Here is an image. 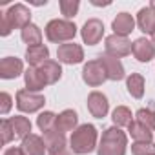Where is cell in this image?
<instances>
[{
  "instance_id": "cell-1",
  "label": "cell",
  "mask_w": 155,
  "mask_h": 155,
  "mask_svg": "<svg viewBox=\"0 0 155 155\" xmlns=\"http://www.w3.org/2000/svg\"><path fill=\"white\" fill-rule=\"evenodd\" d=\"M29 24H31V11L24 4H15L0 17V35L8 37L15 28L24 29Z\"/></svg>"
},
{
  "instance_id": "cell-2",
  "label": "cell",
  "mask_w": 155,
  "mask_h": 155,
  "mask_svg": "<svg viewBox=\"0 0 155 155\" xmlns=\"http://www.w3.org/2000/svg\"><path fill=\"white\" fill-rule=\"evenodd\" d=\"M69 148L73 153L77 155H86V153H91L95 148H97V128L93 124H82L79 126L71 139H69Z\"/></svg>"
},
{
  "instance_id": "cell-3",
  "label": "cell",
  "mask_w": 155,
  "mask_h": 155,
  "mask_svg": "<svg viewBox=\"0 0 155 155\" xmlns=\"http://www.w3.org/2000/svg\"><path fill=\"white\" fill-rule=\"evenodd\" d=\"M128 139L126 133L119 128H108L102 133L101 144H99V155H126Z\"/></svg>"
},
{
  "instance_id": "cell-4",
  "label": "cell",
  "mask_w": 155,
  "mask_h": 155,
  "mask_svg": "<svg viewBox=\"0 0 155 155\" xmlns=\"http://www.w3.org/2000/svg\"><path fill=\"white\" fill-rule=\"evenodd\" d=\"M46 38L49 42H68V40H73L75 35H77V26L71 22V20H49L48 26H46Z\"/></svg>"
},
{
  "instance_id": "cell-5",
  "label": "cell",
  "mask_w": 155,
  "mask_h": 155,
  "mask_svg": "<svg viewBox=\"0 0 155 155\" xmlns=\"http://www.w3.org/2000/svg\"><path fill=\"white\" fill-rule=\"evenodd\" d=\"M46 99L40 93H33L29 90H18L17 91V108L24 113H35L40 108H44Z\"/></svg>"
},
{
  "instance_id": "cell-6",
  "label": "cell",
  "mask_w": 155,
  "mask_h": 155,
  "mask_svg": "<svg viewBox=\"0 0 155 155\" xmlns=\"http://www.w3.org/2000/svg\"><path fill=\"white\" fill-rule=\"evenodd\" d=\"M82 81L88 86H91V88H97V86H101V84H104L108 81L106 69L99 62V58L97 60H90L88 64H84V68H82Z\"/></svg>"
},
{
  "instance_id": "cell-7",
  "label": "cell",
  "mask_w": 155,
  "mask_h": 155,
  "mask_svg": "<svg viewBox=\"0 0 155 155\" xmlns=\"http://www.w3.org/2000/svg\"><path fill=\"white\" fill-rule=\"evenodd\" d=\"M57 57H58V62L62 64H81L84 60V51L79 44L75 42H68V44H60L58 49H57Z\"/></svg>"
},
{
  "instance_id": "cell-8",
  "label": "cell",
  "mask_w": 155,
  "mask_h": 155,
  "mask_svg": "<svg viewBox=\"0 0 155 155\" xmlns=\"http://www.w3.org/2000/svg\"><path fill=\"white\" fill-rule=\"evenodd\" d=\"M106 53L115 57V58H120V57H126L131 53L133 49V44L126 38V37H119V35H110L106 37Z\"/></svg>"
},
{
  "instance_id": "cell-9",
  "label": "cell",
  "mask_w": 155,
  "mask_h": 155,
  "mask_svg": "<svg viewBox=\"0 0 155 155\" xmlns=\"http://www.w3.org/2000/svg\"><path fill=\"white\" fill-rule=\"evenodd\" d=\"M81 35H82L84 44L95 46V44L101 42V38H102V35H104V24H102L99 18H90V20L82 26Z\"/></svg>"
},
{
  "instance_id": "cell-10",
  "label": "cell",
  "mask_w": 155,
  "mask_h": 155,
  "mask_svg": "<svg viewBox=\"0 0 155 155\" xmlns=\"http://www.w3.org/2000/svg\"><path fill=\"white\" fill-rule=\"evenodd\" d=\"M99 62H101V64L104 66V69H106L108 81H122L124 77H126L124 66H122V62H120L119 58H115V57L104 53V55L99 57Z\"/></svg>"
},
{
  "instance_id": "cell-11",
  "label": "cell",
  "mask_w": 155,
  "mask_h": 155,
  "mask_svg": "<svg viewBox=\"0 0 155 155\" xmlns=\"http://www.w3.org/2000/svg\"><path fill=\"white\" fill-rule=\"evenodd\" d=\"M88 110L95 119H104L110 110V102L106 95H102L101 91H91L88 95Z\"/></svg>"
},
{
  "instance_id": "cell-12",
  "label": "cell",
  "mask_w": 155,
  "mask_h": 155,
  "mask_svg": "<svg viewBox=\"0 0 155 155\" xmlns=\"http://www.w3.org/2000/svg\"><path fill=\"white\" fill-rule=\"evenodd\" d=\"M24 71V66H22V60L17 58V57H6L0 62V77L6 81L9 79H17L18 75H22Z\"/></svg>"
},
{
  "instance_id": "cell-13",
  "label": "cell",
  "mask_w": 155,
  "mask_h": 155,
  "mask_svg": "<svg viewBox=\"0 0 155 155\" xmlns=\"http://www.w3.org/2000/svg\"><path fill=\"white\" fill-rule=\"evenodd\" d=\"M131 53L135 55V58H137L139 62H150V60L155 57V46H153L151 40L140 37V38H137V40L133 42Z\"/></svg>"
},
{
  "instance_id": "cell-14",
  "label": "cell",
  "mask_w": 155,
  "mask_h": 155,
  "mask_svg": "<svg viewBox=\"0 0 155 155\" xmlns=\"http://www.w3.org/2000/svg\"><path fill=\"white\" fill-rule=\"evenodd\" d=\"M111 28H113V35H119V37H128L133 29H135V20L130 13H119L113 22H111Z\"/></svg>"
},
{
  "instance_id": "cell-15",
  "label": "cell",
  "mask_w": 155,
  "mask_h": 155,
  "mask_svg": "<svg viewBox=\"0 0 155 155\" xmlns=\"http://www.w3.org/2000/svg\"><path fill=\"white\" fill-rule=\"evenodd\" d=\"M24 82H26V88L33 93H38L40 90H44V86H48L44 75L40 73L38 68H28L26 73H24Z\"/></svg>"
},
{
  "instance_id": "cell-16",
  "label": "cell",
  "mask_w": 155,
  "mask_h": 155,
  "mask_svg": "<svg viewBox=\"0 0 155 155\" xmlns=\"http://www.w3.org/2000/svg\"><path fill=\"white\" fill-rule=\"evenodd\" d=\"M20 148L26 155H44V151L48 150L46 144H44V139L35 135V133H29L26 139H22Z\"/></svg>"
},
{
  "instance_id": "cell-17",
  "label": "cell",
  "mask_w": 155,
  "mask_h": 155,
  "mask_svg": "<svg viewBox=\"0 0 155 155\" xmlns=\"http://www.w3.org/2000/svg\"><path fill=\"white\" fill-rule=\"evenodd\" d=\"M77 124H79V115H77L73 110H64L60 115H57V124H55V130L60 131V133H66V131H75Z\"/></svg>"
},
{
  "instance_id": "cell-18",
  "label": "cell",
  "mask_w": 155,
  "mask_h": 155,
  "mask_svg": "<svg viewBox=\"0 0 155 155\" xmlns=\"http://www.w3.org/2000/svg\"><path fill=\"white\" fill-rule=\"evenodd\" d=\"M48 58H49V49L42 44L28 48V51H26V60H28L29 68H40L44 62H48Z\"/></svg>"
},
{
  "instance_id": "cell-19",
  "label": "cell",
  "mask_w": 155,
  "mask_h": 155,
  "mask_svg": "<svg viewBox=\"0 0 155 155\" xmlns=\"http://www.w3.org/2000/svg\"><path fill=\"white\" fill-rule=\"evenodd\" d=\"M137 26L144 33H150V35L153 33V29H155V9L151 6H146V8H142L139 11V15H137Z\"/></svg>"
},
{
  "instance_id": "cell-20",
  "label": "cell",
  "mask_w": 155,
  "mask_h": 155,
  "mask_svg": "<svg viewBox=\"0 0 155 155\" xmlns=\"http://www.w3.org/2000/svg\"><path fill=\"white\" fill-rule=\"evenodd\" d=\"M42 139H44V144H46V148H48L49 153L66 148V137H64V133H60V131H57V130L44 131V137H42Z\"/></svg>"
},
{
  "instance_id": "cell-21",
  "label": "cell",
  "mask_w": 155,
  "mask_h": 155,
  "mask_svg": "<svg viewBox=\"0 0 155 155\" xmlns=\"http://www.w3.org/2000/svg\"><path fill=\"white\" fill-rule=\"evenodd\" d=\"M38 69H40V73L44 75V79H46L48 84H55V82H58V81H60V77H62V68H60V64L55 62V60H48V62H44Z\"/></svg>"
},
{
  "instance_id": "cell-22",
  "label": "cell",
  "mask_w": 155,
  "mask_h": 155,
  "mask_svg": "<svg viewBox=\"0 0 155 155\" xmlns=\"http://www.w3.org/2000/svg\"><path fill=\"white\" fill-rule=\"evenodd\" d=\"M126 88H128V93L133 99H142V95H144V77L140 73H131L126 79Z\"/></svg>"
},
{
  "instance_id": "cell-23",
  "label": "cell",
  "mask_w": 155,
  "mask_h": 155,
  "mask_svg": "<svg viewBox=\"0 0 155 155\" xmlns=\"http://www.w3.org/2000/svg\"><path fill=\"white\" fill-rule=\"evenodd\" d=\"M20 37H22V40H24L29 48L40 46V42H42V31H40V28L35 26V24L26 26V28L20 31Z\"/></svg>"
},
{
  "instance_id": "cell-24",
  "label": "cell",
  "mask_w": 155,
  "mask_h": 155,
  "mask_svg": "<svg viewBox=\"0 0 155 155\" xmlns=\"http://www.w3.org/2000/svg\"><path fill=\"white\" fill-rule=\"evenodd\" d=\"M128 131H130L131 139H135V142H151V139H153V133L137 120L128 126Z\"/></svg>"
},
{
  "instance_id": "cell-25",
  "label": "cell",
  "mask_w": 155,
  "mask_h": 155,
  "mask_svg": "<svg viewBox=\"0 0 155 155\" xmlns=\"http://www.w3.org/2000/svg\"><path fill=\"white\" fill-rule=\"evenodd\" d=\"M9 122H11V126H13V131H15V137H17V139H26V137L29 135V131H31V122H29V119L17 115V117H11Z\"/></svg>"
},
{
  "instance_id": "cell-26",
  "label": "cell",
  "mask_w": 155,
  "mask_h": 155,
  "mask_svg": "<svg viewBox=\"0 0 155 155\" xmlns=\"http://www.w3.org/2000/svg\"><path fill=\"white\" fill-rule=\"evenodd\" d=\"M111 120L113 124L119 128V126H130L133 120H131V110L126 108V106H117L111 113Z\"/></svg>"
},
{
  "instance_id": "cell-27",
  "label": "cell",
  "mask_w": 155,
  "mask_h": 155,
  "mask_svg": "<svg viewBox=\"0 0 155 155\" xmlns=\"http://www.w3.org/2000/svg\"><path fill=\"white\" fill-rule=\"evenodd\" d=\"M135 117H137V122H140L142 126H146L150 131L155 130V111H153V110L140 108V110L135 113Z\"/></svg>"
},
{
  "instance_id": "cell-28",
  "label": "cell",
  "mask_w": 155,
  "mask_h": 155,
  "mask_svg": "<svg viewBox=\"0 0 155 155\" xmlns=\"http://www.w3.org/2000/svg\"><path fill=\"white\" fill-rule=\"evenodd\" d=\"M55 124H57V115L53 111H44L37 117V126L44 131H49V130H55Z\"/></svg>"
},
{
  "instance_id": "cell-29",
  "label": "cell",
  "mask_w": 155,
  "mask_h": 155,
  "mask_svg": "<svg viewBox=\"0 0 155 155\" xmlns=\"http://www.w3.org/2000/svg\"><path fill=\"white\" fill-rule=\"evenodd\" d=\"M58 6H60L62 15L66 17V20H68V18H73V17L77 15V11H79V8H81L79 0H60Z\"/></svg>"
},
{
  "instance_id": "cell-30",
  "label": "cell",
  "mask_w": 155,
  "mask_h": 155,
  "mask_svg": "<svg viewBox=\"0 0 155 155\" xmlns=\"http://www.w3.org/2000/svg\"><path fill=\"white\" fill-rule=\"evenodd\" d=\"M131 153L133 155H155V144L153 142H133Z\"/></svg>"
},
{
  "instance_id": "cell-31",
  "label": "cell",
  "mask_w": 155,
  "mask_h": 155,
  "mask_svg": "<svg viewBox=\"0 0 155 155\" xmlns=\"http://www.w3.org/2000/svg\"><path fill=\"white\" fill-rule=\"evenodd\" d=\"M0 131H2V144H8L15 139V131H13V126H11L9 119H4L0 122Z\"/></svg>"
},
{
  "instance_id": "cell-32",
  "label": "cell",
  "mask_w": 155,
  "mask_h": 155,
  "mask_svg": "<svg viewBox=\"0 0 155 155\" xmlns=\"http://www.w3.org/2000/svg\"><path fill=\"white\" fill-rule=\"evenodd\" d=\"M9 110H11V97H9V93H0V113L2 115H6V113H9Z\"/></svg>"
},
{
  "instance_id": "cell-33",
  "label": "cell",
  "mask_w": 155,
  "mask_h": 155,
  "mask_svg": "<svg viewBox=\"0 0 155 155\" xmlns=\"http://www.w3.org/2000/svg\"><path fill=\"white\" fill-rule=\"evenodd\" d=\"M4 155H26V153L22 151V148H9L4 151Z\"/></svg>"
},
{
  "instance_id": "cell-34",
  "label": "cell",
  "mask_w": 155,
  "mask_h": 155,
  "mask_svg": "<svg viewBox=\"0 0 155 155\" xmlns=\"http://www.w3.org/2000/svg\"><path fill=\"white\" fill-rule=\"evenodd\" d=\"M49 155H73V153H71V150H68V148H62V150H58V151H53V153H49Z\"/></svg>"
},
{
  "instance_id": "cell-35",
  "label": "cell",
  "mask_w": 155,
  "mask_h": 155,
  "mask_svg": "<svg viewBox=\"0 0 155 155\" xmlns=\"http://www.w3.org/2000/svg\"><path fill=\"white\" fill-rule=\"evenodd\" d=\"M93 6H110V2H99V0H91Z\"/></svg>"
},
{
  "instance_id": "cell-36",
  "label": "cell",
  "mask_w": 155,
  "mask_h": 155,
  "mask_svg": "<svg viewBox=\"0 0 155 155\" xmlns=\"http://www.w3.org/2000/svg\"><path fill=\"white\" fill-rule=\"evenodd\" d=\"M151 40H153V44H155V29H153V33H151Z\"/></svg>"
},
{
  "instance_id": "cell-37",
  "label": "cell",
  "mask_w": 155,
  "mask_h": 155,
  "mask_svg": "<svg viewBox=\"0 0 155 155\" xmlns=\"http://www.w3.org/2000/svg\"><path fill=\"white\" fill-rule=\"evenodd\" d=\"M150 6H151V8H153V9H155V0H153V2H151V4H150Z\"/></svg>"
}]
</instances>
